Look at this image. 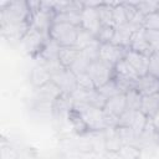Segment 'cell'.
<instances>
[{
    "label": "cell",
    "instance_id": "cell-1",
    "mask_svg": "<svg viewBox=\"0 0 159 159\" xmlns=\"http://www.w3.org/2000/svg\"><path fill=\"white\" fill-rule=\"evenodd\" d=\"M73 109L82 117L89 132H103L109 127L108 119L102 108L75 102Z\"/></svg>",
    "mask_w": 159,
    "mask_h": 159
},
{
    "label": "cell",
    "instance_id": "cell-2",
    "mask_svg": "<svg viewBox=\"0 0 159 159\" xmlns=\"http://www.w3.org/2000/svg\"><path fill=\"white\" fill-rule=\"evenodd\" d=\"M77 34L78 26L65 22H53L48 31V37L56 41L61 47L76 46Z\"/></svg>",
    "mask_w": 159,
    "mask_h": 159
},
{
    "label": "cell",
    "instance_id": "cell-3",
    "mask_svg": "<svg viewBox=\"0 0 159 159\" xmlns=\"http://www.w3.org/2000/svg\"><path fill=\"white\" fill-rule=\"evenodd\" d=\"M47 39H48L47 34H45L40 30H36L34 27H30L29 31L25 34V36L19 42V46L24 53L32 56V57H37L39 53L41 52L45 42L47 41Z\"/></svg>",
    "mask_w": 159,
    "mask_h": 159
},
{
    "label": "cell",
    "instance_id": "cell-4",
    "mask_svg": "<svg viewBox=\"0 0 159 159\" xmlns=\"http://www.w3.org/2000/svg\"><path fill=\"white\" fill-rule=\"evenodd\" d=\"M62 92L60 91V88L51 81L47 84L35 88L34 94H32V99L35 103V109H50L52 111V106L55 103V101L58 98V96Z\"/></svg>",
    "mask_w": 159,
    "mask_h": 159
},
{
    "label": "cell",
    "instance_id": "cell-5",
    "mask_svg": "<svg viewBox=\"0 0 159 159\" xmlns=\"http://www.w3.org/2000/svg\"><path fill=\"white\" fill-rule=\"evenodd\" d=\"M87 73L91 77V80L93 81L96 88H99L101 86H103L104 83H107L109 80L113 78L114 67L106 63L102 60H96L89 63Z\"/></svg>",
    "mask_w": 159,
    "mask_h": 159
},
{
    "label": "cell",
    "instance_id": "cell-6",
    "mask_svg": "<svg viewBox=\"0 0 159 159\" xmlns=\"http://www.w3.org/2000/svg\"><path fill=\"white\" fill-rule=\"evenodd\" d=\"M127 109V104H125V96L123 93L117 94L109 99H107L104 107H103V112L108 119L109 127H116L117 122L119 119V117L125 112Z\"/></svg>",
    "mask_w": 159,
    "mask_h": 159
},
{
    "label": "cell",
    "instance_id": "cell-7",
    "mask_svg": "<svg viewBox=\"0 0 159 159\" xmlns=\"http://www.w3.org/2000/svg\"><path fill=\"white\" fill-rule=\"evenodd\" d=\"M127 50L128 48H125L123 46H119V45H116L113 42L101 43V46H99V60H102L106 63L114 67L119 61H122L125 57Z\"/></svg>",
    "mask_w": 159,
    "mask_h": 159
},
{
    "label": "cell",
    "instance_id": "cell-8",
    "mask_svg": "<svg viewBox=\"0 0 159 159\" xmlns=\"http://www.w3.org/2000/svg\"><path fill=\"white\" fill-rule=\"evenodd\" d=\"M51 81L60 88L62 93L72 94L77 89V76L70 68H62L57 73L52 75Z\"/></svg>",
    "mask_w": 159,
    "mask_h": 159
},
{
    "label": "cell",
    "instance_id": "cell-9",
    "mask_svg": "<svg viewBox=\"0 0 159 159\" xmlns=\"http://www.w3.org/2000/svg\"><path fill=\"white\" fill-rule=\"evenodd\" d=\"M30 29V22H10V24H0L1 35L10 42H20L21 39Z\"/></svg>",
    "mask_w": 159,
    "mask_h": 159
},
{
    "label": "cell",
    "instance_id": "cell-10",
    "mask_svg": "<svg viewBox=\"0 0 159 159\" xmlns=\"http://www.w3.org/2000/svg\"><path fill=\"white\" fill-rule=\"evenodd\" d=\"M53 12L45 11V10H35L31 11L30 15V27H34L36 30H40L48 35V31L53 24Z\"/></svg>",
    "mask_w": 159,
    "mask_h": 159
},
{
    "label": "cell",
    "instance_id": "cell-11",
    "mask_svg": "<svg viewBox=\"0 0 159 159\" xmlns=\"http://www.w3.org/2000/svg\"><path fill=\"white\" fill-rule=\"evenodd\" d=\"M102 24L99 20V15L97 7H87L84 6L81 12V27L89 31L94 36L98 34Z\"/></svg>",
    "mask_w": 159,
    "mask_h": 159
},
{
    "label": "cell",
    "instance_id": "cell-12",
    "mask_svg": "<svg viewBox=\"0 0 159 159\" xmlns=\"http://www.w3.org/2000/svg\"><path fill=\"white\" fill-rule=\"evenodd\" d=\"M125 61L133 67V70L138 73L139 77L148 75V70H149V56L132 51V50H127L125 53Z\"/></svg>",
    "mask_w": 159,
    "mask_h": 159
},
{
    "label": "cell",
    "instance_id": "cell-13",
    "mask_svg": "<svg viewBox=\"0 0 159 159\" xmlns=\"http://www.w3.org/2000/svg\"><path fill=\"white\" fill-rule=\"evenodd\" d=\"M73 106H75V101L72 96L61 93L52 106V114L57 118L67 119L70 113L73 111Z\"/></svg>",
    "mask_w": 159,
    "mask_h": 159
},
{
    "label": "cell",
    "instance_id": "cell-14",
    "mask_svg": "<svg viewBox=\"0 0 159 159\" xmlns=\"http://www.w3.org/2000/svg\"><path fill=\"white\" fill-rule=\"evenodd\" d=\"M135 89L144 97V96H150L159 93V78L152 76V75H145L139 77L135 84Z\"/></svg>",
    "mask_w": 159,
    "mask_h": 159
},
{
    "label": "cell",
    "instance_id": "cell-15",
    "mask_svg": "<svg viewBox=\"0 0 159 159\" xmlns=\"http://www.w3.org/2000/svg\"><path fill=\"white\" fill-rule=\"evenodd\" d=\"M129 50L150 56L153 53V50L145 37V30L140 29L138 31H135L130 39V43H129Z\"/></svg>",
    "mask_w": 159,
    "mask_h": 159
},
{
    "label": "cell",
    "instance_id": "cell-16",
    "mask_svg": "<svg viewBox=\"0 0 159 159\" xmlns=\"http://www.w3.org/2000/svg\"><path fill=\"white\" fill-rule=\"evenodd\" d=\"M138 30H140V29L134 27V26L130 25L129 22H127L125 25L118 26V27H116V31H114V36H113L112 42L116 43V45L123 46V47H125V48H129L130 39H132L133 34H134L135 31H138Z\"/></svg>",
    "mask_w": 159,
    "mask_h": 159
},
{
    "label": "cell",
    "instance_id": "cell-17",
    "mask_svg": "<svg viewBox=\"0 0 159 159\" xmlns=\"http://www.w3.org/2000/svg\"><path fill=\"white\" fill-rule=\"evenodd\" d=\"M29 78H30L31 84L34 86V88H39V87H42V86L47 84L48 82H51V73L46 70V67L41 62H37L31 68Z\"/></svg>",
    "mask_w": 159,
    "mask_h": 159
},
{
    "label": "cell",
    "instance_id": "cell-18",
    "mask_svg": "<svg viewBox=\"0 0 159 159\" xmlns=\"http://www.w3.org/2000/svg\"><path fill=\"white\" fill-rule=\"evenodd\" d=\"M60 50L61 46L53 41L52 39H47V41L45 42L41 52L39 53V56L36 57L40 62H46V61H52V60H58V55H60Z\"/></svg>",
    "mask_w": 159,
    "mask_h": 159
},
{
    "label": "cell",
    "instance_id": "cell-19",
    "mask_svg": "<svg viewBox=\"0 0 159 159\" xmlns=\"http://www.w3.org/2000/svg\"><path fill=\"white\" fill-rule=\"evenodd\" d=\"M82 50L77 46H66V47H61L60 50V55H58V60L62 63L63 67L70 68L71 65L81 56Z\"/></svg>",
    "mask_w": 159,
    "mask_h": 159
},
{
    "label": "cell",
    "instance_id": "cell-20",
    "mask_svg": "<svg viewBox=\"0 0 159 159\" xmlns=\"http://www.w3.org/2000/svg\"><path fill=\"white\" fill-rule=\"evenodd\" d=\"M140 111L149 119H152L159 112V93L150 94V96H144L143 99H142Z\"/></svg>",
    "mask_w": 159,
    "mask_h": 159
},
{
    "label": "cell",
    "instance_id": "cell-21",
    "mask_svg": "<svg viewBox=\"0 0 159 159\" xmlns=\"http://www.w3.org/2000/svg\"><path fill=\"white\" fill-rule=\"evenodd\" d=\"M104 149L107 152H118L122 147V142L118 137L116 127H108L104 132Z\"/></svg>",
    "mask_w": 159,
    "mask_h": 159
},
{
    "label": "cell",
    "instance_id": "cell-22",
    "mask_svg": "<svg viewBox=\"0 0 159 159\" xmlns=\"http://www.w3.org/2000/svg\"><path fill=\"white\" fill-rule=\"evenodd\" d=\"M113 76L114 77H120V78H127V80H133V81H138L139 80L138 73L125 61V58H123L122 61H119L114 66V75Z\"/></svg>",
    "mask_w": 159,
    "mask_h": 159
},
{
    "label": "cell",
    "instance_id": "cell-23",
    "mask_svg": "<svg viewBox=\"0 0 159 159\" xmlns=\"http://www.w3.org/2000/svg\"><path fill=\"white\" fill-rule=\"evenodd\" d=\"M122 145H135L138 147V135L130 127H116Z\"/></svg>",
    "mask_w": 159,
    "mask_h": 159
},
{
    "label": "cell",
    "instance_id": "cell-24",
    "mask_svg": "<svg viewBox=\"0 0 159 159\" xmlns=\"http://www.w3.org/2000/svg\"><path fill=\"white\" fill-rule=\"evenodd\" d=\"M99 20L102 25H108V26H114L113 22V2H102L97 7Z\"/></svg>",
    "mask_w": 159,
    "mask_h": 159
},
{
    "label": "cell",
    "instance_id": "cell-25",
    "mask_svg": "<svg viewBox=\"0 0 159 159\" xmlns=\"http://www.w3.org/2000/svg\"><path fill=\"white\" fill-rule=\"evenodd\" d=\"M67 120L70 122V124L72 125V128L75 129V132H76V133H78L80 135H83V134L89 133L88 127L86 125L84 120L82 119V117H81V116H80L75 109L70 113V116H68Z\"/></svg>",
    "mask_w": 159,
    "mask_h": 159
},
{
    "label": "cell",
    "instance_id": "cell-26",
    "mask_svg": "<svg viewBox=\"0 0 159 159\" xmlns=\"http://www.w3.org/2000/svg\"><path fill=\"white\" fill-rule=\"evenodd\" d=\"M124 96H125L127 109H130V111H140L143 96L135 88L128 91L127 93H124Z\"/></svg>",
    "mask_w": 159,
    "mask_h": 159
},
{
    "label": "cell",
    "instance_id": "cell-27",
    "mask_svg": "<svg viewBox=\"0 0 159 159\" xmlns=\"http://www.w3.org/2000/svg\"><path fill=\"white\" fill-rule=\"evenodd\" d=\"M113 22L114 27L125 25L128 22L123 2H113Z\"/></svg>",
    "mask_w": 159,
    "mask_h": 159
},
{
    "label": "cell",
    "instance_id": "cell-28",
    "mask_svg": "<svg viewBox=\"0 0 159 159\" xmlns=\"http://www.w3.org/2000/svg\"><path fill=\"white\" fill-rule=\"evenodd\" d=\"M98 89V92L106 98V99H109V98H112V97H114V96H117V94H120L122 92H120V89L118 88V86H117V83H116V81L112 78V80H109L107 83H104L103 86H101L99 88H97Z\"/></svg>",
    "mask_w": 159,
    "mask_h": 159
},
{
    "label": "cell",
    "instance_id": "cell-29",
    "mask_svg": "<svg viewBox=\"0 0 159 159\" xmlns=\"http://www.w3.org/2000/svg\"><path fill=\"white\" fill-rule=\"evenodd\" d=\"M97 37L91 34L89 31L82 29L81 26L78 27V34H77V42H76V46L80 47L81 50H83L86 46H88L89 43H92L93 41H96Z\"/></svg>",
    "mask_w": 159,
    "mask_h": 159
},
{
    "label": "cell",
    "instance_id": "cell-30",
    "mask_svg": "<svg viewBox=\"0 0 159 159\" xmlns=\"http://www.w3.org/2000/svg\"><path fill=\"white\" fill-rule=\"evenodd\" d=\"M120 159H139L140 158V148L135 145H122L117 152Z\"/></svg>",
    "mask_w": 159,
    "mask_h": 159
},
{
    "label": "cell",
    "instance_id": "cell-31",
    "mask_svg": "<svg viewBox=\"0 0 159 159\" xmlns=\"http://www.w3.org/2000/svg\"><path fill=\"white\" fill-rule=\"evenodd\" d=\"M89 63H91V61H89V60L83 55V52H82L81 56L71 65L70 70H71L76 76L82 75V73H87V70H88Z\"/></svg>",
    "mask_w": 159,
    "mask_h": 159
},
{
    "label": "cell",
    "instance_id": "cell-32",
    "mask_svg": "<svg viewBox=\"0 0 159 159\" xmlns=\"http://www.w3.org/2000/svg\"><path fill=\"white\" fill-rule=\"evenodd\" d=\"M133 4L135 5L138 11L143 16H147L149 14L158 11V6H159V1H139V2H133Z\"/></svg>",
    "mask_w": 159,
    "mask_h": 159
},
{
    "label": "cell",
    "instance_id": "cell-33",
    "mask_svg": "<svg viewBox=\"0 0 159 159\" xmlns=\"http://www.w3.org/2000/svg\"><path fill=\"white\" fill-rule=\"evenodd\" d=\"M114 31L116 27L114 26H108V25H102L98 34L96 35L97 40L101 43H106V42H112L113 36H114Z\"/></svg>",
    "mask_w": 159,
    "mask_h": 159
},
{
    "label": "cell",
    "instance_id": "cell-34",
    "mask_svg": "<svg viewBox=\"0 0 159 159\" xmlns=\"http://www.w3.org/2000/svg\"><path fill=\"white\" fill-rule=\"evenodd\" d=\"M143 29L144 30H152V31H159V12L158 11L144 16Z\"/></svg>",
    "mask_w": 159,
    "mask_h": 159
},
{
    "label": "cell",
    "instance_id": "cell-35",
    "mask_svg": "<svg viewBox=\"0 0 159 159\" xmlns=\"http://www.w3.org/2000/svg\"><path fill=\"white\" fill-rule=\"evenodd\" d=\"M77 88L84 91H92L96 89V86L91 80V77L88 76V73H82L77 76Z\"/></svg>",
    "mask_w": 159,
    "mask_h": 159
},
{
    "label": "cell",
    "instance_id": "cell-36",
    "mask_svg": "<svg viewBox=\"0 0 159 159\" xmlns=\"http://www.w3.org/2000/svg\"><path fill=\"white\" fill-rule=\"evenodd\" d=\"M148 73L159 78V52H153L149 56V70Z\"/></svg>",
    "mask_w": 159,
    "mask_h": 159
},
{
    "label": "cell",
    "instance_id": "cell-37",
    "mask_svg": "<svg viewBox=\"0 0 159 159\" xmlns=\"http://www.w3.org/2000/svg\"><path fill=\"white\" fill-rule=\"evenodd\" d=\"M145 37H147L153 52H159V31L145 30Z\"/></svg>",
    "mask_w": 159,
    "mask_h": 159
},
{
    "label": "cell",
    "instance_id": "cell-38",
    "mask_svg": "<svg viewBox=\"0 0 159 159\" xmlns=\"http://www.w3.org/2000/svg\"><path fill=\"white\" fill-rule=\"evenodd\" d=\"M1 159H17V153L9 144L2 143L1 144Z\"/></svg>",
    "mask_w": 159,
    "mask_h": 159
},
{
    "label": "cell",
    "instance_id": "cell-39",
    "mask_svg": "<svg viewBox=\"0 0 159 159\" xmlns=\"http://www.w3.org/2000/svg\"><path fill=\"white\" fill-rule=\"evenodd\" d=\"M158 12H159V6H158Z\"/></svg>",
    "mask_w": 159,
    "mask_h": 159
}]
</instances>
